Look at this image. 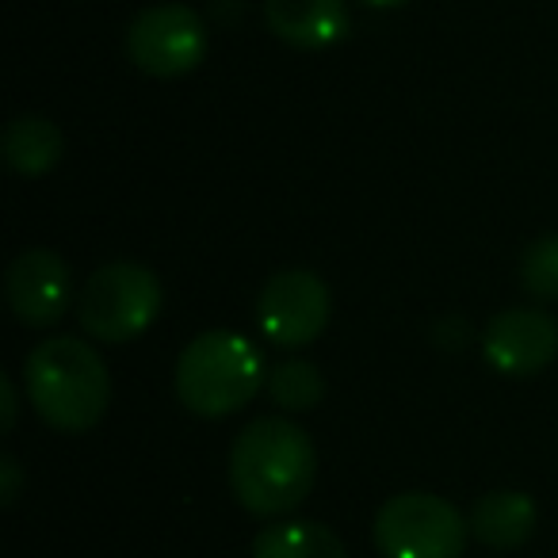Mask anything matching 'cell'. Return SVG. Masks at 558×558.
<instances>
[{
	"label": "cell",
	"instance_id": "6da1fadb",
	"mask_svg": "<svg viewBox=\"0 0 558 558\" xmlns=\"http://www.w3.org/2000/svg\"><path fill=\"white\" fill-rule=\"evenodd\" d=\"M318 474L314 440L288 417H256L233 436L230 489L253 517H283L311 497Z\"/></svg>",
	"mask_w": 558,
	"mask_h": 558
},
{
	"label": "cell",
	"instance_id": "7a4b0ae2",
	"mask_svg": "<svg viewBox=\"0 0 558 558\" xmlns=\"http://www.w3.org/2000/svg\"><path fill=\"white\" fill-rule=\"evenodd\" d=\"M27 398L54 433L77 436L100 425L111 405V375L104 356L81 337H47L27 352Z\"/></svg>",
	"mask_w": 558,
	"mask_h": 558
},
{
	"label": "cell",
	"instance_id": "3957f363",
	"mask_svg": "<svg viewBox=\"0 0 558 558\" xmlns=\"http://www.w3.org/2000/svg\"><path fill=\"white\" fill-rule=\"evenodd\" d=\"M264 387V360L248 337L207 329L177 360V398L195 417H230Z\"/></svg>",
	"mask_w": 558,
	"mask_h": 558
},
{
	"label": "cell",
	"instance_id": "277c9868",
	"mask_svg": "<svg viewBox=\"0 0 558 558\" xmlns=\"http://www.w3.org/2000/svg\"><path fill=\"white\" fill-rule=\"evenodd\" d=\"M161 314V279L134 260L104 264L88 276L77 299V318L93 341H138Z\"/></svg>",
	"mask_w": 558,
	"mask_h": 558
},
{
	"label": "cell",
	"instance_id": "5b68a950",
	"mask_svg": "<svg viewBox=\"0 0 558 558\" xmlns=\"http://www.w3.org/2000/svg\"><path fill=\"white\" fill-rule=\"evenodd\" d=\"M372 532L383 558H463L471 520L448 497L410 489L383 501Z\"/></svg>",
	"mask_w": 558,
	"mask_h": 558
},
{
	"label": "cell",
	"instance_id": "8992f818",
	"mask_svg": "<svg viewBox=\"0 0 558 558\" xmlns=\"http://www.w3.org/2000/svg\"><path fill=\"white\" fill-rule=\"evenodd\" d=\"M210 50L207 24L187 4H154L126 27V58L138 73L157 81H177L199 70Z\"/></svg>",
	"mask_w": 558,
	"mask_h": 558
},
{
	"label": "cell",
	"instance_id": "52a82bcc",
	"mask_svg": "<svg viewBox=\"0 0 558 558\" xmlns=\"http://www.w3.org/2000/svg\"><path fill=\"white\" fill-rule=\"evenodd\" d=\"M333 295L329 283L311 268H288L264 283L256 299V322L260 333L279 349H303L314 344L329 326Z\"/></svg>",
	"mask_w": 558,
	"mask_h": 558
},
{
	"label": "cell",
	"instance_id": "ba28073f",
	"mask_svg": "<svg viewBox=\"0 0 558 558\" xmlns=\"http://www.w3.org/2000/svg\"><path fill=\"white\" fill-rule=\"evenodd\" d=\"M482 356L494 372L524 379L539 375L558 356V322L547 311H501L482 333Z\"/></svg>",
	"mask_w": 558,
	"mask_h": 558
},
{
	"label": "cell",
	"instance_id": "9c48e42d",
	"mask_svg": "<svg viewBox=\"0 0 558 558\" xmlns=\"http://www.w3.org/2000/svg\"><path fill=\"white\" fill-rule=\"evenodd\" d=\"M4 295H9L16 322H24L32 329L54 326L70 311V264L54 248H43V245L24 248L9 264Z\"/></svg>",
	"mask_w": 558,
	"mask_h": 558
},
{
	"label": "cell",
	"instance_id": "30bf717a",
	"mask_svg": "<svg viewBox=\"0 0 558 558\" xmlns=\"http://www.w3.org/2000/svg\"><path fill=\"white\" fill-rule=\"evenodd\" d=\"M264 24L295 50H326L349 39L352 16L344 0H264Z\"/></svg>",
	"mask_w": 558,
	"mask_h": 558
},
{
	"label": "cell",
	"instance_id": "8fae6325",
	"mask_svg": "<svg viewBox=\"0 0 558 558\" xmlns=\"http://www.w3.org/2000/svg\"><path fill=\"white\" fill-rule=\"evenodd\" d=\"M539 524V509L520 489H494L482 494L471 509V535L489 550H517L532 539Z\"/></svg>",
	"mask_w": 558,
	"mask_h": 558
},
{
	"label": "cell",
	"instance_id": "7c38bea8",
	"mask_svg": "<svg viewBox=\"0 0 558 558\" xmlns=\"http://www.w3.org/2000/svg\"><path fill=\"white\" fill-rule=\"evenodd\" d=\"M4 161L16 177H47L50 169H58L65 154V138L58 131V123L43 116H16L4 126Z\"/></svg>",
	"mask_w": 558,
	"mask_h": 558
},
{
	"label": "cell",
	"instance_id": "4fadbf2b",
	"mask_svg": "<svg viewBox=\"0 0 558 558\" xmlns=\"http://www.w3.org/2000/svg\"><path fill=\"white\" fill-rule=\"evenodd\" d=\"M253 558H349L344 539L318 520H276L253 539Z\"/></svg>",
	"mask_w": 558,
	"mask_h": 558
},
{
	"label": "cell",
	"instance_id": "5bb4252c",
	"mask_svg": "<svg viewBox=\"0 0 558 558\" xmlns=\"http://www.w3.org/2000/svg\"><path fill=\"white\" fill-rule=\"evenodd\" d=\"M268 398L288 413H306L326 398V375L311 360H283L268 372Z\"/></svg>",
	"mask_w": 558,
	"mask_h": 558
},
{
	"label": "cell",
	"instance_id": "9a60e30c",
	"mask_svg": "<svg viewBox=\"0 0 558 558\" xmlns=\"http://www.w3.org/2000/svg\"><path fill=\"white\" fill-rule=\"evenodd\" d=\"M520 283L535 299H558V233H543L524 248Z\"/></svg>",
	"mask_w": 558,
	"mask_h": 558
},
{
	"label": "cell",
	"instance_id": "2e32d148",
	"mask_svg": "<svg viewBox=\"0 0 558 558\" xmlns=\"http://www.w3.org/2000/svg\"><path fill=\"white\" fill-rule=\"evenodd\" d=\"M20 489H24V471H20V459L4 456V459H0V501L16 505Z\"/></svg>",
	"mask_w": 558,
	"mask_h": 558
},
{
	"label": "cell",
	"instance_id": "e0dca14e",
	"mask_svg": "<svg viewBox=\"0 0 558 558\" xmlns=\"http://www.w3.org/2000/svg\"><path fill=\"white\" fill-rule=\"evenodd\" d=\"M0 398H4V433H12L16 428V383H12V375H0Z\"/></svg>",
	"mask_w": 558,
	"mask_h": 558
},
{
	"label": "cell",
	"instance_id": "ac0fdd59",
	"mask_svg": "<svg viewBox=\"0 0 558 558\" xmlns=\"http://www.w3.org/2000/svg\"><path fill=\"white\" fill-rule=\"evenodd\" d=\"M364 4H372V9H402L410 0H364Z\"/></svg>",
	"mask_w": 558,
	"mask_h": 558
}]
</instances>
